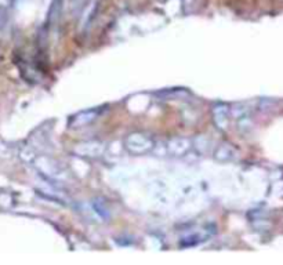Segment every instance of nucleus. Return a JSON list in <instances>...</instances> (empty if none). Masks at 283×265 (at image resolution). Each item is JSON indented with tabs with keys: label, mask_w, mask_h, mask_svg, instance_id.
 I'll return each mask as SVG.
<instances>
[{
	"label": "nucleus",
	"mask_w": 283,
	"mask_h": 265,
	"mask_svg": "<svg viewBox=\"0 0 283 265\" xmlns=\"http://www.w3.org/2000/svg\"><path fill=\"white\" fill-rule=\"evenodd\" d=\"M127 151L140 155V153H147L152 151L153 148V140L149 137L148 134L144 132H133L130 136H127L126 141H125Z\"/></svg>",
	"instance_id": "f257e3e1"
},
{
	"label": "nucleus",
	"mask_w": 283,
	"mask_h": 265,
	"mask_svg": "<svg viewBox=\"0 0 283 265\" xmlns=\"http://www.w3.org/2000/svg\"><path fill=\"white\" fill-rule=\"evenodd\" d=\"M191 147H192V144L188 138H173L167 143V151L176 156L185 155L191 149Z\"/></svg>",
	"instance_id": "f03ea898"
},
{
	"label": "nucleus",
	"mask_w": 283,
	"mask_h": 265,
	"mask_svg": "<svg viewBox=\"0 0 283 265\" xmlns=\"http://www.w3.org/2000/svg\"><path fill=\"white\" fill-rule=\"evenodd\" d=\"M98 109H89V111H83V112L77 113L75 116L72 117L71 122V127H83V126H87L90 124L97 119L98 116Z\"/></svg>",
	"instance_id": "7ed1b4c3"
},
{
	"label": "nucleus",
	"mask_w": 283,
	"mask_h": 265,
	"mask_svg": "<svg viewBox=\"0 0 283 265\" xmlns=\"http://www.w3.org/2000/svg\"><path fill=\"white\" fill-rule=\"evenodd\" d=\"M102 151L104 147L100 143H86L76 148V152L80 153L82 156H100Z\"/></svg>",
	"instance_id": "20e7f679"
},
{
	"label": "nucleus",
	"mask_w": 283,
	"mask_h": 265,
	"mask_svg": "<svg viewBox=\"0 0 283 265\" xmlns=\"http://www.w3.org/2000/svg\"><path fill=\"white\" fill-rule=\"evenodd\" d=\"M214 120L217 123V126L224 127V123L227 120V109H225L224 105H218V107L214 109Z\"/></svg>",
	"instance_id": "39448f33"
}]
</instances>
